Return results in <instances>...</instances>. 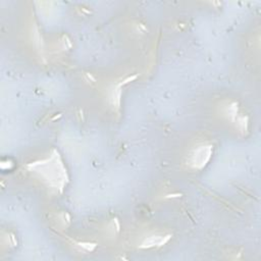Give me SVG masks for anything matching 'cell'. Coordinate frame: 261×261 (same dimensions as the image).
I'll use <instances>...</instances> for the list:
<instances>
[{"label":"cell","instance_id":"1","mask_svg":"<svg viewBox=\"0 0 261 261\" xmlns=\"http://www.w3.org/2000/svg\"><path fill=\"white\" fill-rule=\"evenodd\" d=\"M211 154V148L209 146H202L198 148L192 155V165L194 168H202L208 161Z\"/></svg>","mask_w":261,"mask_h":261}]
</instances>
